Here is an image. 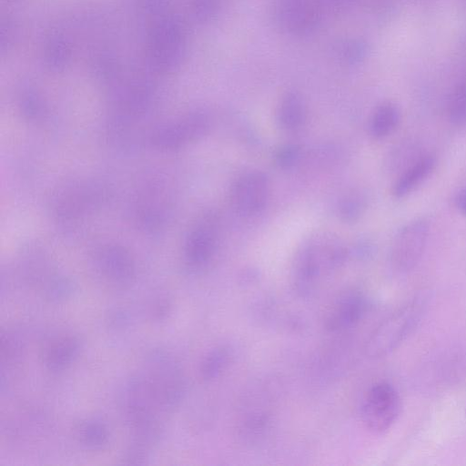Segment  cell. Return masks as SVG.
<instances>
[{
  "label": "cell",
  "instance_id": "cell-7",
  "mask_svg": "<svg viewBox=\"0 0 466 466\" xmlns=\"http://www.w3.org/2000/svg\"><path fill=\"white\" fill-rule=\"evenodd\" d=\"M218 241V219L213 214H207L195 225L187 237L185 247L187 266L197 271L205 268L216 253Z\"/></svg>",
  "mask_w": 466,
  "mask_h": 466
},
{
  "label": "cell",
  "instance_id": "cell-15",
  "mask_svg": "<svg viewBox=\"0 0 466 466\" xmlns=\"http://www.w3.org/2000/svg\"><path fill=\"white\" fill-rule=\"evenodd\" d=\"M400 122V111L391 102L380 104L373 112L370 121V133L375 138H384L392 134Z\"/></svg>",
  "mask_w": 466,
  "mask_h": 466
},
{
  "label": "cell",
  "instance_id": "cell-3",
  "mask_svg": "<svg viewBox=\"0 0 466 466\" xmlns=\"http://www.w3.org/2000/svg\"><path fill=\"white\" fill-rule=\"evenodd\" d=\"M400 408L401 401L397 390L388 382H378L363 397L360 419L366 429L373 433H382L396 421Z\"/></svg>",
  "mask_w": 466,
  "mask_h": 466
},
{
  "label": "cell",
  "instance_id": "cell-22",
  "mask_svg": "<svg viewBox=\"0 0 466 466\" xmlns=\"http://www.w3.org/2000/svg\"><path fill=\"white\" fill-rule=\"evenodd\" d=\"M365 50V46L360 41H347L340 47V56L347 63L355 64L363 58Z\"/></svg>",
  "mask_w": 466,
  "mask_h": 466
},
{
  "label": "cell",
  "instance_id": "cell-23",
  "mask_svg": "<svg viewBox=\"0 0 466 466\" xmlns=\"http://www.w3.org/2000/svg\"><path fill=\"white\" fill-rule=\"evenodd\" d=\"M20 341L13 337L11 334H6V336L2 337V355H5L8 359H14L15 356H18L20 354L21 346Z\"/></svg>",
  "mask_w": 466,
  "mask_h": 466
},
{
  "label": "cell",
  "instance_id": "cell-13",
  "mask_svg": "<svg viewBox=\"0 0 466 466\" xmlns=\"http://www.w3.org/2000/svg\"><path fill=\"white\" fill-rule=\"evenodd\" d=\"M82 340L76 335H66L53 340L44 353V363L53 372L66 370L82 350Z\"/></svg>",
  "mask_w": 466,
  "mask_h": 466
},
{
  "label": "cell",
  "instance_id": "cell-19",
  "mask_svg": "<svg viewBox=\"0 0 466 466\" xmlns=\"http://www.w3.org/2000/svg\"><path fill=\"white\" fill-rule=\"evenodd\" d=\"M447 117L455 127H466V83L452 92L447 106Z\"/></svg>",
  "mask_w": 466,
  "mask_h": 466
},
{
  "label": "cell",
  "instance_id": "cell-18",
  "mask_svg": "<svg viewBox=\"0 0 466 466\" xmlns=\"http://www.w3.org/2000/svg\"><path fill=\"white\" fill-rule=\"evenodd\" d=\"M76 290L75 284L65 277L50 278L43 287V297L54 303L69 299Z\"/></svg>",
  "mask_w": 466,
  "mask_h": 466
},
{
  "label": "cell",
  "instance_id": "cell-20",
  "mask_svg": "<svg viewBox=\"0 0 466 466\" xmlns=\"http://www.w3.org/2000/svg\"><path fill=\"white\" fill-rule=\"evenodd\" d=\"M365 207V197L360 193H351L340 202L339 214L344 220L354 221L360 217Z\"/></svg>",
  "mask_w": 466,
  "mask_h": 466
},
{
  "label": "cell",
  "instance_id": "cell-26",
  "mask_svg": "<svg viewBox=\"0 0 466 466\" xmlns=\"http://www.w3.org/2000/svg\"><path fill=\"white\" fill-rule=\"evenodd\" d=\"M454 205L458 211L466 217V187L458 190L454 196Z\"/></svg>",
  "mask_w": 466,
  "mask_h": 466
},
{
  "label": "cell",
  "instance_id": "cell-14",
  "mask_svg": "<svg viewBox=\"0 0 466 466\" xmlns=\"http://www.w3.org/2000/svg\"><path fill=\"white\" fill-rule=\"evenodd\" d=\"M279 126L288 131L299 128L306 119V107L301 96L295 92H287L279 100L276 111Z\"/></svg>",
  "mask_w": 466,
  "mask_h": 466
},
{
  "label": "cell",
  "instance_id": "cell-17",
  "mask_svg": "<svg viewBox=\"0 0 466 466\" xmlns=\"http://www.w3.org/2000/svg\"><path fill=\"white\" fill-rule=\"evenodd\" d=\"M231 351L226 346H219L210 350L203 359L199 372L203 380H212L218 378L228 366Z\"/></svg>",
  "mask_w": 466,
  "mask_h": 466
},
{
  "label": "cell",
  "instance_id": "cell-1",
  "mask_svg": "<svg viewBox=\"0 0 466 466\" xmlns=\"http://www.w3.org/2000/svg\"><path fill=\"white\" fill-rule=\"evenodd\" d=\"M346 250L338 243L312 242L299 252L293 268V283L300 296H308L316 288L324 271L340 265Z\"/></svg>",
  "mask_w": 466,
  "mask_h": 466
},
{
  "label": "cell",
  "instance_id": "cell-24",
  "mask_svg": "<svg viewBox=\"0 0 466 466\" xmlns=\"http://www.w3.org/2000/svg\"><path fill=\"white\" fill-rule=\"evenodd\" d=\"M128 320L127 314L121 309H114L110 311L108 321L109 325L113 328H120L125 326Z\"/></svg>",
  "mask_w": 466,
  "mask_h": 466
},
{
  "label": "cell",
  "instance_id": "cell-25",
  "mask_svg": "<svg viewBox=\"0 0 466 466\" xmlns=\"http://www.w3.org/2000/svg\"><path fill=\"white\" fill-rule=\"evenodd\" d=\"M353 0H321L324 9L339 13L350 7Z\"/></svg>",
  "mask_w": 466,
  "mask_h": 466
},
{
  "label": "cell",
  "instance_id": "cell-10",
  "mask_svg": "<svg viewBox=\"0 0 466 466\" xmlns=\"http://www.w3.org/2000/svg\"><path fill=\"white\" fill-rule=\"evenodd\" d=\"M208 127V116L203 113H194L169 127L159 129L154 140L159 146L177 147L199 138Z\"/></svg>",
  "mask_w": 466,
  "mask_h": 466
},
{
  "label": "cell",
  "instance_id": "cell-4",
  "mask_svg": "<svg viewBox=\"0 0 466 466\" xmlns=\"http://www.w3.org/2000/svg\"><path fill=\"white\" fill-rule=\"evenodd\" d=\"M321 0H274L273 13L278 25L286 33L302 36L312 33L320 22Z\"/></svg>",
  "mask_w": 466,
  "mask_h": 466
},
{
  "label": "cell",
  "instance_id": "cell-11",
  "mask_svg": "<svg viewBox=\"0 0 466 466\" xmlns=\"http://www.w3.org/2000/svg\"><path fill=\"white\" fill-rule=\"evenodd\" d=\"M96 265L102 276L114 286L123 288L134 279V263L121 248L114 247L102 250L96 258Z\"/></svg>",
  "mask_w": 466,
  "mask_h": 466
},
{
  "label": "cell",
  "instance_id": "cell-12",
  "mask_svg": "<svg viewBox=\"0 0 466 466\" xmlns=\"http://www.w3.org/2000/svg\"><path fill=\"white\" fill-rule=\"evenodd\" d=\"M436 163V157L433 154L424 153L400 172L392 186V195L397 198H402L413 192L431 176Z\"/></svg>",
  "mask_w": 466,
  "mask_h": 466
},
{
  "label": "cell",
  "instance_id": "cell-8",
  "mask_svg": "<svg viewBox=\"0 0 466 466\" xmlns=\"http://www.w3.org/2000/svg\"><path fill=\"white\" fill-rule=\"evenodd\" d=\"M414 319L411 307L392 315L370 336L365 346L366 354L378 358L390 352L401 340Z\"/></svg>",
  "mask_w": 466,
  "mask_h": 466
},
{
  "label": "cell",
  "instance_id": "cell-16",
  "mask_svg": "<svg viewBox=\"0 0 466 466\" xmlns=\"http://www.w3.org/2000/svg\"><path fill=\"white\" fill-rule=\"evenodd\" d=\"M76 437L79 442L90 450H101L109 441V430L101 420L96 419L86 420L76 428Z\"/></svg>",
  "mask_w": 466,
  "mask_h": 466
},
{
  "label": "cell",
  "instance_id": "cell-9",
  "mask_svg": "<svg viewBox=\"0 0 466 466\" xmlns=\"http://www.w3.org/2000/svg\"><path fill=\"white\" fill-rule=\"evenodd\" d=\"M368 301L359 291H348L332 306L326 319L329 330H344L356 325L366 314Z\"/></svg>",
  "mask_w": 466,
  "mask_h": 466
},
{
  "label": "cell",
  "instance_id": "cell-6",
  "mask_svg": "<svg viewBox=\"0 0 466 466\" xmlns=\"http://www.w3.org/2000/svg\"><path fill=\"white\" fill-rule=\"evenodd\" d=\"M269 192L268 177L260 171H250L235 181L230 190V201L239 215L251 217L263 210Z\"/></svg>",
  "mask_w": 466,
  "mask_h": 466
},
{
  "label": "cell",
  "instance_id": "cell-21",
  "mask_svg": "<svg viewBox=\"0 0 466 466\" xmlns=\"http://www.w3.org/2000/svg\"><path fill=\"white\" fill-rule=\"evenodd\" d=\"M300 157V148L297 145L289 144L280 147L275 153V162L281 168L293 167Z\"/></svg>",
  "mask_w": 466,
  "mask_h": 466
},
{
  "label": "cell",
  "instance_id": "cell-5",
  "mask_svg": "<svg viewBox=\"0 0 466 466\" xmlns=\"http://www.w3.org/2000/svg\"><path fill=\"white\" fill-rule=\"evenodd\" d=\"M430 223L425 218L409 221L394 236L390 261L399 271L411 269L420 259L428 241Z\"/></svg>",
  "mask_w": 466,
  "mask_h": 466
},
{
  "label": "cell",
  "instance_id": "cell-2",
  "mask_svg": "<svg viewBox=\"0 0 466 466\" xmlns=\"http://www.w3.org/2000/svg\"><path fill=\"white\" fill-rule=\"evenodd\" d=\"M157 400L166 410L177 407L186 392V382L177 362L165 351H154L148 358L145 375Z\"/></svg>",
  "mask_w": 466,
  "mask_h": 466
}]
</instances>
